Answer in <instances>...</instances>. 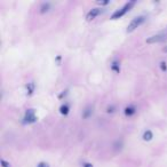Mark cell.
<instances>
[{
    "instance_id": "6da1fadb",
    "label": "cell",
    "mask_w": 167,
    "mask_h": 167,
    "mask_svg": "<svg viewBox=\"0 0 167 167\" xmlns=\"http://www.w3.org/2000/svg\"><path fill=\"white\" fill-rule=\"evenodd\" d=\"M135 5V1H129V2H127V4H125L120 9L116 10L113 14L111 15V19H120V17H123L127 12H129V10L132 9V7Z\"/></svg>"
},
{
    "instance_id": "52a82bcc",
    "label": "cell",
    "mask_w": 167,
    "mask_h": 167,
    "mask_svg": "<svg viewBox=\"0 0 167 167\" xmlns=\"http://www.w3.org/2000/svg\"><path fill=\"white\" fill-rule=\"evenodd\" d=\"M142 137H143L144 141H151L153 137V134L152 132L150 130V129H147L145 132L143 133V135H142Z\"/></svg>"
},
{
    "instance_id": "ba28073f",
    "label": "cell",
    "mask_w": 167,
    "mask_h": 167,
    "mask_svg": "<svg viewBox=\"0 0 167 167\" xmlns=\"http://www.w3.org/2000/svg\"><path fill=\"white\" fill-rule=\"evenodd\" d=\"M111 70L116 73H119L120 72V65H119V62H117V61H112L111 63Z\"/></svg>"
},
{
    "instance_id": "9c48e42d",
    "label": "cell",
    "mask_w": 167,
    "mask_h": 167,
    "mask_svg": "<svg viewBox=\"0 0 167 167\" xmlns=\"http://www.w3.org/2000/svg\"><path fill=\"white\" fill-rule=\"evenodd\" d=\"M60 112H61L63 116H67L68 113L70 112V108H69V105L68 104L61 105V108H60Z\"/></svg>"
},
{
    "instance_id": "7a4b0ae2",
    "label": "cell",
    "mask_w": 167,
    "mask_h": 167,
    "mask_svg": "<svg viewBox=\"0 0 167 167\" xmlns=\"http://www.w3.org/2000/svg\"><path fill=\"white\" fill-rule=\"evenodd\" d=\"M145 19H147V17H145L144 15H140V16H136L135 19H133L132 21H130V23L128 24V26H127V32L130 33V32L135 31V30L137 29L141 24L144 23Z\"/></svg>"
},
{
    "instance_id": "30bf717a",
    "label": "cell",
    "mask_w": 167,
    "mask_h": 167,
    "mask_svg": "<svg viewBox=\"0 0 167 167\" xmlns=\"http://www.w3.org/2000/svg\"><path fill=\"white\" fill-rule=\"evenodd\" d=\"M33 92H34V84L33 82H29L26 85V93H28V95H32Z\"/></svg>"
},
{
    "instance_id": "3957f363",
    "label": "cell",
    "mask_w": 167,
    "mask_h": 167,
    "mask_svg": "<svg viewBox=\"0 0 167 167\" xmlns=\"http://www.w3.org/2000/svg\"><path fill=\"white\" fill-rule=\"evenodd\" d=\"M37 121V117H36V113H34L33 109H29L26 112H25V116L23 118V123L24 124H32V123H36Z\"/></svg>"
},
{
    "instance_id": "4fadbf2b",
    "label": "cell",
    "mask_w": 167,
    "mask_h": 167,
    "mask_svg": "<svg viewBox=\"0 0 167 167\" xmlns=\"http://www.w3.org/2000/svg\"><path fill=\"white\" fill-rule=\"evenodd\" d=\"M160 70H162V72H166L167 71V63L166 62H160Z\"/></svg>"
},
{
    "instance_id": "5b68a950",
    "label": "cell",
    "mask_w": 167,
    "mask_h": 167,
    "mask_svg": "<svg viewBox=\"0 0 167 167\" xmlns=\"http://www.w3.org/2000/svg\"><path fill=\"white\" fill-rule=\"evenodd\" d=\"M101 12H102L101 8H93V9L89 10L88 14L86 15V19L87 21H92V19H94L96 16H99V15L101 14Z\"/></svg>"
},
{
    "instance_id": "d6986e66",
    "label": "cell",
    "mask_w": 167,
    "mask_h": 167,
    "mask_svg": "<svg viewBox=\"0 0 167 167\" xmlns=\"http://www.w3.org/2000/svg\"><path fill=\"white\" fill-rule=\"evenodd\" d=\"M165 50H166V52H167V48H166V49H165Z\"/></svg>"
},
{
    "instance_id": "5bb4252c",
    "label": "cell",
    "mask_w": 167,
    "mask_h": 167,
    "mask_svg": "<svg viewBox=\"0 0 167 167\" xmlns=\"http://www.w3.org/2000/svg\"><path fill=\"white\" fill-rule=\"evenodd\" d=\"M37 167H49V165H48L47 162H40L37 165Z\"/></svg>"
},
{
    "instance_id": "9a60e30c",
    "label": "cell",
    "mask_w": 167,
    "mask_h": 167,
    "mask_svg": "<svg viewBox=\"0 0 167 167\" xmlns=\"http://www.w3.org/2000/svg\"><path fill=\"white\" fill-rule=\"evenodd\" d=\"M1 166H2V167H9L10 165H9V162H7L6 160H4V159H2V160H1Z\"/></svg>"
},
{
    "instance_id": "8992f818",
    "label": "cell",
    "mask_w": 167,
    "mask_h": 167,
    "mask_svg": "<svg viewBox=\"0 0 167 167\" xmlns=\"http://www.w3.org/2000/svg\"><path fill=\"white\" fill-rule=\"evenodd\" d=\"M125 115L127 116V117H132L133 115L136 113V108L134 106V105H128V106H126L124 110Z\"/></svg>"
},
{
    "instance_id": "ac0fdd59",
    "label": "cell",
    "mask_w": 167,
    "mask_h": 167,
    "mask_svg": "<svg viewBox=\"0 0 167 167\" xmlns=\"http://www.w3.org/2000/svg\"><path fill=\"white\" fill-rule=\"evenodd\" d=\"M99 4H100V5H108L109 1H99Z\"/></svg>"
},
{
    "instance_id": "8fae6325",
    "label": "cell",
    "mask_w": 167,
    "mask_h": 167,
    "mask_svg": "<svg viewBox=\"0 0 167 167\" xmlns=\"http://www.w3.org/2000/svg\"><path fill=\"white\" fill-rule=\"evenodd\" d=\"M92 112H93V110H92L91 108H87V109L84 111V115H82V117H84V118H88V117L92 115Z\"/></svg>"
},
{
    "instance_id": "7c38bea8",
    "label": "cell",
    "mask_w": 167,
    "mask_h": 167,
    "mask_svg": "<svg viewBox=\"0 0 167 167\" xmlns=\"http://www.w3.org/2000/svg\"><path fill=\"white\" fill-rule=\"evenodd\" d=\"M49 7H50V5H49V4H43V6H41V10H40V12H41V13H45V12H48V10H49Z\"/></svg>"
},
{
    "instance_id": "2e32d148",
    "label": "cell",
    "mask_w": 167,
    "mask_h": 167,
    "mask_svg": "<svg viewBox=\"0 0 167 167\" xmlns=\"http://www.w3.org/2000/svg\"><path fill=\"white\" fill-rule=\"evenodd\" d=\"M82 167H93V165H92L91 162H85V164L82 165Z\"/></svg>"
},
{
    "instance_id": "e0dca14e",
    "label": "cell",
    "mask_w": 167,
    "mask_h": 167,
    "mask_svg": "<svg viewBox=\"0 0 167 167\" xmlns=\"http://www.w3.org/2000/svg\"><path fill=\"white\" fill-rule=\"evenodd\" d=\"M115 108H113V106H109V108H108V112H113V111H115Z\"/></svg>"
},
{
    "instance_id": "277c9868",
    "label": "cell",
    "mask_w": 167,
    "mask_h": 167,
    "mask_svg": "<svg viewBox=\"0 0 167 167\" xmlns=\"http://www.w3.org/2000/svg\"><path fill=\"white\" fill-rule=\"evenodd\" d=\"M164 39H166V36L164 33H159V34H155V36H151L147 39V43H157L162 41Z\"/></svg>"
}]
</instances>
